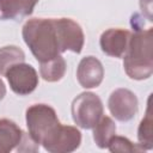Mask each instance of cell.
<instances>
[{
	"instance_id": "cell-1",
	"label": "cell",
	"mask_w": 153,
	"mask_h": 153,
	"mask_svg": "<svg viewBox=\"0 0 153 153\" xmlns=\"http://www.w3.org/2000/svg\"><path fill=\"white\" fill-rule=\"evenodd\" d=\"M23 39L39 63L61 55L54 18L29 19L22 29Z\"/></svg>"
},
{
	"instance_id": "cell-2",
	"label": "cell",
	"mask_w": 153,
	"mask_h": 153,
	"mask_svg": "<svg viewBox=\"0 0 153 153\" xmlns=\"http://www.w3.org/2000/svg\"><path fill=\"white\" fill-rule=\"evenodd\" d=\"M153 29H136L130 35L123 57L127 75L134 80L148 79L153 73Z\"/></svg>"
},
{
	"instance_id": "cell-3",
	"label": "cell",
	"mask_w": 153,
	"mask_h": 153,
	"mask_svg": "<svg viewBox=\"0 0 153 153\" xmlns=\"http://www.w3.org/2000/svg\"><path fill=\"white\" fill-rule=\"evenodd\" d=\"M26 126L30 137L45 151L51 149L60 136L63 124L59 121L56 111L48 104H33L26 109Z\"/></svg>"
},
{
	"instance_id": "cell-4",
	"label": "cell",
	"mask_w": 153,
	"mask_h": 153,
	"mask_svg": "<svg viewBox=\"0 0 153 153\" xmlns=\"http://www.w3.org/2000/svg\"><path fill=\"white\" fill-rule=\"evenodd\" d=\"M103 103L93 92H82L72 103L73 121L82 129H92L103 116Z\"/></svg>"
},
{
	"instance_id": "cell-5",
	"label": "cell",
	"mask_w": 153,
	"mask_h": 153,
	"mask_svg": "<svg viewBox=\"0 0 153 153\" xmlns=\"http://www.w3.org/2000/svg\"><path fill=\"white\" fill-rule=\"evenodd\" d=\"M11 90L19 96L32 93L38 86V74L36 69L25 62L11 66L5 74Z\"/></svg>"
},
{
	"instance_id": "cell-6",
	"label": "cell",
	"mask_w": 153,
	"mask_h": 153,
	"mask_svg": "<svg viewBox=\"0 0 153 153\" xmlns=\"http://www.w3.org/2000/svg\"><path fill=\"white\" fill-rule=\"evenodd\" d=\"M57 37L61 47V51L71 50L73 53L80 54L84 43H85V35L81 26L71 18H54Z\"/></svg>"
},
{
	"instance_id": "cell-7",
	"label": "cell",
	"mask_w": 153,
	"mask_h": 153,
	"mask_svg": "<svg viewBox=\"0 0 153 153\" xmlns=\"http://www.w3.org/2000/svg\"><path fill=\"white\" fill-rule=\"evenodd\" d=\"M108 108L110 114L117 121L128 122L137 112V97L128 88H117L110 94L108 100Z\"/></svg>"
},
{
	"instance_id": "cell-8",
	"label": "cell",
	"mask_w": 153,
	"mask_h": 153,
	"mask_svg": "<svg viewBox=\"0 0 153 153\" xmlns=\"http://www.w3.org/2000/svg\"><path fill=\"white\" fill-rule=\"evenodd\" d=\"M104 78V68L102 62L94 56L82 57L76 68V79L81 87H98Z\"/></svg>"
},
{
	"instance_id": "cell-9",
	"label": "cell",
	"mask_w": 153,
	"mask_h": 153,
	"mask_svg": "<svg viewBox=\"0 0 153 153\" xmlns=\"http://www.w3.org/2000/svg\"><path fill=\"white\" fill-rule=\"evenodd\" d=\"M130 32L124 29H108L99 38L100 49L104 54L112 57H122L127 50Z\"/></svg>"
},
{
	"instance_id": "cell-10",
	"label": "cell",
	"mask_w": 153,
	"mask_h": 153,
	"mask_svg": "<svg viewBox=\"0 0 153 153\" xmlns=\"http://www.w3.org/2000/svg\"><path fill=\"white\" fill-rule=\"evenodd\" d=\"M25 134L16 122L8 118H0V153L18 151Z\"/></svg>"
},
{
	"instance_id": "cell-11",
	"label": "cell",
	"mask_w": 153,
	"mask_h": 153,
	"mask_svg": "<svg viewBox=\"0 0 153 153\" xmlns=\"http://www.w3.org/2000/svg\"><path fill=\"white\" fill-rule=\"evenodd\" d=\"M93 129V140L99 148H106L116 134V124L109 116H102Z\"/></svg>"
},
{
	"instance_id": "cell-12",
	"label": "cell",
	"mask_w": 153,
	"mask_h": 153,
	"mask_svg": "<svg viewBox=\"0 0 153 153\" xmlns=\"http://www.w3.org/2000/svg\"><path fill=\"white\" fill-rule=\"evenodd\" d=\"M66 67L67 65L65 59L61 55H57L56 57L47 62H42L39 67V73L43 80L48 82H56L65 76Z\"/></svg>"
},
{
	"instance_id": "cell-13",
	"label": "cell",
	"mask_w": 153,
	"mask_h": 153,
	"mask_svg": "<svg viewBox=\"0 0 153 153\" xmlns=\"http://www.w3.org/2000/svg\"><path fill=\"white\" fill-rule=\"evenodd\" d=\"M147 110L145 117L141 120L139 129H137V140L139 145L145 149H152L153 148V129H152V114H151V98L148 99Z\"/></svg>"
},
{
	"instance_id": "cell-14",
	"label": "cell",
	"mask_w": 153,
	"mask_h": 153,
	"mask_svg": "<svg viewBox=\"0 0 153 153\" xmlns=\"http://www.w3.org/2000/svg\"><path fill=\"white\" fill-rule=\"evenodd\" d=\"M25 61L24 51L17 45H6L0 48V75L6 74L7 69L18 63Z\"/></svg>"
},
{
	"instance_id": "cell-15",
	"label": "cell",
	"mask_w": 153,
	"mask_h": 153,
	"mask_svg": "<svg viewBox=\"0 0 153 153\" xmlns=\"http://www.w3.org/2000/svg\"><path fill=\"white\" fill-rule=\"evenodd\" d=\"M25 16L24 0H0V20L16 19Z\"/></svg>"
},
{
	"instance_id": "cell-16",
	"label": "cell",
	"mask_w": 153,
	"mask_h": 153,
	"mask_svg": "<svg viewBox=\"0 0 153 153\" xmlns=\"http://www.w3.org/2000/svg\"><path fill=\"white\" fill-rule=\"evenodd\" d=\"M112 153H133V152H142L145 151L139 143H133L128 137L114 135L110 140L108 147Z\"/></svg>"
},
{
	"instance_id": "cell-17",
	"label": "cell",
	"mask_w": 153,
	"mask_h": 153,
	"mask_svg": "<svg viewBox=\"0 0 153 153\" xmlns=\"http://www.w3.org/2000/svg\"><path fill=\"white\" fill-rule=\"evenodd\" d=\"M25 2V16H30L33 12V8L38 0H24Z\"/></svg>"
},
{
	"instance_id": "cell-18",
	"label": "cell",
	"mask_w": 153,
	"mask_h": 153,
	"mask_svg": "<svg viewBox=\"0 0 153 153\" xmlns=\"http://www.w3.org/2000/svg\"><path fill=\"white\" fill-rule=\"evenodd\" d=\"M5 96H6V86H5L4 81H2L1 78H0V102L4 99Z\"/></svg>"
}]
</instances>
